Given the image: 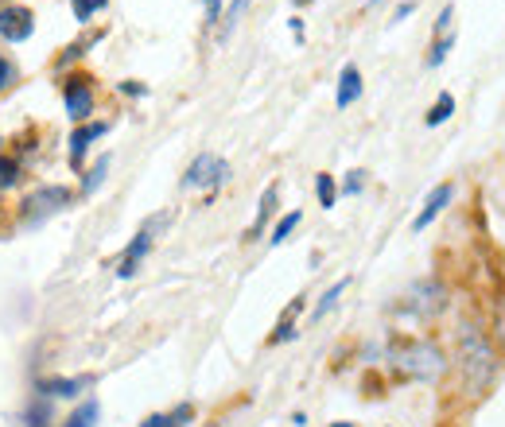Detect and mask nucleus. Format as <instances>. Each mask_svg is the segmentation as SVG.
Here are the masks:
<instances>
[{"mask_svg":"<svg viewBox=\"0 0 505 427\" xmlns=\"http://www.w3.org/2000/svg\"><path fill=\"white\" fill-rule=\"evenodd\" d=\"M393 369L416 381H436L444 373V354H439L432 342H401L393 350Z\"/></svg>","mask_w":505,"mask_h":427,"instance_id":"obj_1","label":"nucleus"},{"mask_svg":"<svg viewBox=\"0 0 505 427\" xmlns=\"http://www.w3.org/2000/svg\"><path fill=\"white\" fill-rule=\"evenodd\" d=\"M67 206H70V190L67 187H39V190H31V195L20 202V218H24L28 230H39L51 214H59Z\"/></svg>","mask_w":505,"mask_h":427,"instance_id":"obj_2","label":"nucleus"},{"mask_svg":"<svg viewBox=\"0 0 505 427\" xmlns=\"http://www.w3.org/2000/svg\"><path fill=\"white\" fill-rule=\"evenodd\" d=\"M459 358H463V369L475 389L490 381L493 373V350H490V338L482 334V330H467L463 334V346H459Z\"/></svg>","mask_w":505,"mask_h":427,"instance_id":"obj_3","label":"nucleus"},{"mask_svg":"<svg viewBox=\"0 0 505 427\" xmlns=\"http://www.w3.org/2000/svg\"><path fill=\"white\" fill-rule=\"evenodd\" d=\"M167 226V214H156V218H148L144 226H141V233H136L133 241H128V249L121 253V261H117V276L121 280H128V276H136V269L144 264V256H148V249H152V241H156V233Z\"/></svg>","mask_w":505,"mask_h":427,"instance_id":"obj_4","label":"nucleus"},{"mask_svg":"<svg viewBox=\"0 0 505 427\" xmlns=\"http://www.w3.org/2000/svg\"><path fill=\"white\" fill-rule=\"evenodd\" d=\"M225 179H230V164H225L222 156H214V152H202L191 159V167H187V175H183V187H191V190H214V187H222Z\"/></svg>","mask_w":505,"mask_h":427,"instance_id":"obj_5","label":"nucleus"},{"mask_svg":"<svg viewBox=\"0 0 505 427\" xmlns=\"http://www.w3.org/2000/svg\"><path fill=\"white\" fill-rule=\"evenodd\" d=\"M62 101H67L70 121L86 125V117L94 113V85H90V78H67V85H62Z\"/></svg>","mask_w":505,"mask_h":427,"instance_id":"obj_6","label":"nucleus"},{"mask_svg":"<svg viewBox=\"0 0 505 427\" xmlns=\"http://www.w3.org/2000/svg\"><path fill=\"white\" fill-rule=\"evenodd\" d=\"M31 31H36V16L20 4H4L0 8V39H12V43H24Z\"/></svg>","mask_w":505,"mask_h":427,"instance_id":"obj_7","label":"nucleus"},{"mask_svg":"<svg viewBox=\"0 0 505 427\" xmlns=\"http://www.w3.org/2000/svg\"><path fill=\"white\" fill-rule=\"evenodd\" d=\"M105 133H110V121H86V125L74 128V133H70V164L82 167L86 152H90V144L98 141V136H105Z\"/></svg>","mask_w":505,"mask_h":427,"instance_id":"obj_8","label":"nucleus"},{"mask_svg":"<svg viewBox=\"0 0 505 427\" xmlns=\"http://www.w3.org/2000/svg\"><path fill=\"white\" fill-rule=\"evenodd\" d=\"M39 397H59V400H74L90 389V377H43L39 384Z\"/></svg>","mask_w":505,"mask_h":427,"instance_id":"obj_9","label":"nucleus"},{"mask_svg":"<svg viewBox=\"0 0 505 427\" xmlns=\"http://www.w3.org/2000/svg\"><path fill=\"white\" fill-rule=\"evenodd\" d=\"M408 307H412L416 315H436L439 307H444V287H439L436 280L416 284L412 292H408Z\"/></svg>","mask_w":505,"mask_h":427,"instance_id":"obj_10","label":"nucleus"},{"mask_svg":"<svg viewBox=\"0 0 505 427\" xmlns=\"http://www.w3.org/2000/svg\"><path fill=\"white\" fill-rule=\"evenodd\" d=\"M451 195H455V187H451V183H439V187L432 190V195H428V202H424V210H420V214H416V222H412V230H416V233H420V230H428V226H432V222L439 218V214H444V206H447V202H451Z\"/></svg>","mask_w":505,"mask_h":427,"instance_id":"obj_11","label":"nucleus"},{"mask_svg":"<svg viewBox=\"0 0 505 427\" xmlns=\"http://www.w3.org/2000/svg\"><path fill=\"white\" fill-rule=\"evenodd\" d=\"M362 98V70L354 67V62H346L338 74V90H335V105L338 109H350L354 101Z\"/></svg>","mask_w":505,"mask_h":427,"instance_id":"obj_12","label":"nucleus"},{"mask_svg":"<svg viewBox=\"0 0 505 427\" xmlns=\"http://www.w3.org/2000/svg\"><path fill=\"white\" fill-rule=\"evenodd\" d=\"M276 195H281L276 187H268L265 195H261V206H257V222L249 226V233H245V241H257V238H261V230L268 226V218H273V210H276Z\"/></svg>","mask_w":505,"mask_h":427,"instance_id":"obj_13","label":"nucleus"},{"mask_svg":"<svg viewBox=\"0 0 505 427\" xmlns=\"http://www.w3.org/2000/svg\"><path fill=\"white\" fill-rule=\"evenodd\" d=\"M110 164H113V159H110V156H102L98 164L86 171V179H82V195H94V190L105 183V175H110Z\"/></svg>","mask_w":505,"mask_h":427,"instance_id":"obj_14","label":"nucleus"},{"mask_svg":"<svg viewBox=\"0 0 505 427\" xmlns=\"http://www.w3.org/2000/svg\"><path fill=\"white\" fill-rule=\"evenodd\" d=\"M451 113H455V98H451V93L444 90V93H439V98H436V105H432V109H428V117H424V121H428V128H436V125H444Z\"/></svg>","mask_w":505,"mask_h":427,"instance_id":"obj_15","label":"nucleus"},{"mask_svg":"<svg viewBox=\"0 0 505 427\" xmlns=\"http://www.w3.org/2000/svg\"><path fill=\"white\" fill-rule=\"evenodd\" d=\"M105 4H110V0H70L74 20H78V24H90L98 12H105Z\"/></svg>","mask_w":505,"mask_h":427,"instance_id":"obj_16","label":"nucleus"},{"mask_svg":"<svg viewBox=\"0 0 505 427\" xmlns=\"http://www.w3.org/2000/svg\"><path fill=\"white\" fill-rule=\"evenodd\" d=\"M299 218H304V214H299V210H292V214H284V218H281V222H276V230H273V238H268V241H273V245H284L288 238H292V230L299 226Z\"/></svg>","mask_w":505,"mask_h":427,"instance_id":"obj_17","label":"nucleus"},{"mask_svg":"<svg viewBox=\"0 0 505 427\" xmlns=\"http://www.w3.org/2000/svg\"><path fill=\"white\" fill-rule=\"evenodd\" d=\"M94 423H98V400H86L62 427H94Z\"/></svg>","mask_w":505,"mask_h":427,"instance_id":"obj_18","label":"nucleus"},{"mask_svg":"<svg viewBox=\"0 0 505 427\" xmlns=\"http://www.w3.org/2000/svg\"><path fill=\"white\" fill-rule=\"evenodd\" d=\"M451 47H455V31H451V36H436L432 51H428V67H439V62L451 55Z\"/></svg>","mask_w":505,"mask_h":427,"instance_id":"obj_19","label":"nucleus"},{"mask_svg":"<svg viewBox=\"0 0 505 427\" xmlns=\"http://www.w3.org/2000/svg\"><path fill=\"white\" fill-rule=\"evenodd\" d=\"M245 8H249V0H230V8L222 12V36H230V31L238 28V20H241Z\"/></svg>","mask_w":505,"mask_h":427,"instance_id":"obj_20","label":"nucleus"},{"mask_svg":"<svg viewBox=\"0 0 505 427\" xmlns=\"http://www.w3.org/2000/svg\"><path fill=\"white\" fill-rule=\"evenodd\" d=\"M315 190H319V202H323V210L335 206V198H338L335 179H330V175H319V179H315Z\"/></svg>","mask_w":505,"mask_h":427,"instance_id":"obj_21","label":"nucleus"},{"mask_svg":"<svg viewBox=\"0 0 505 427\" xmlns=\"http://www.w3.org/2000/svg\"><path fill=\"white\" fill-rule=\"evenodd\" d=\"M346 284H350V280H338L335 287H327V295H323V299H319V303H315V318H323V315L330 311V307L338 303V295L346 292Z\"/></svg>","mask_w":505,"mask_h":427,"instance_id":"obj_22","label":"nucleus"},{"mask_svg":"<svg viewBox=\"0 0 505 427\" xmlns=\"http://www.w3.org/2000/svg\"><path fill=\"white\" fill-rule=\"evenodd\" d=\"M16 179H20V164L12 156H0V190L16 187Z\"/></svg>","mask_w":505,"mask_h":427,"instance_id":"obj_23","label":"nucleus"},{"mask_svg":"<svg viewBox=\"0 0 505 427\" xmlns=\"http://www.w3.org/2000/svg\"><path fill=\"white\" fill-rule=\"evenodd\" d=\"M28 427H47V420H51V412H47V404H31L28 408Z\"/></svg>","mask_w":505,"mask_h":427,"instance_id":"obj_24","label":"nucleus"},{"mask_svg":"<svg viewBox=\"0 0 505 427\" xmlns=\"http://www.w3.org/2000/svg\"><path fill=\"white\" fill-rule=\"evenodd\" d=\"M362 187H365V171H350L346 183H342V190H346V195H362Z\"/></svg>","mask_w":505,"mask_h":427,"instance_id":"obj_25","label":"nucleus"},{"mask_svg":"<svg viewBox=\"0 0 505 427\" xmlns=\"http://www.w3.org/2000/svg\"><path fill=\"white\" fill-rule=\"evenodd\" d=\"M141 427H183L175 415H164V412H156V415H148V420L141 423Z\"/></svg>","mask_w":505,"mask_h":427,"instance_id":"obj_26","label":"nucleus"},{"mask_svg":"<svg viewBox=\"0 0 505 427\" xmlns=\"http://www.w3.org/2000/svg\"><path fill=\"white\" fill-rule=\"evenodd\" d=\"M12 82H16V67H12V62H8L4 55H0V90H8Z\"/></svg>","mask_w":505,"mask_h":427,"instance_id":"obj_27","label":"nucleus"},{"mask_svg":"<svg viewBox=\"0 0 505 427\" xmlns=\"http://www.w3.org/2000/svg\"><path fill=\"white\" fill-rule=\"evenodd\" d=\"M451 20H455V8H444V12H439V20H436V36H451Z\"/></svg>","mask_w":505,"mask_h":427,"instance_id":"obj_28","label":"nucleus"},{"mask_svg":"<svg viewBox=\"0 0 505 427\" xmlns=\"http://www.w3.org/2000/svg\"><path fill=\"white\" fill-rule=\"evenodd\" d=\"M121 93H128V98H144L148 85H141V82H121Z\"/></svg>","mask_w":505,"mask_h":427,"instance_id":"obj_29","label":"nucleus"},{"mask_svg":"<svg viewBox=\"0 0 505 427\" xmlns=\"http://www.w3.org/2000/svg\"><path fill=\"white\" fill-rule=\"evenodd\" d=\"M222 20V0H207V24H218Z\"/></svg>","mask_w":505,"mask_h":427,"instance_id":"obj_30","label":"nucleus"},{"mask_svg":"<svg viewBox=\"0 0 505 427\" xmlns=\"http://www.w3.org/2000/svg\"><path fill=\"white\" fill-rule=\"evenodd\" d=\"M412 12H416V0H404V4L396 8V16H393V20H396V24H401V20H408Z\"/></svg>","mask_w":505,"mask_h":427,"instance_id":"obj_31","label":"nucleus"},{"mask_svg":"<svg viewBox=\"0 0 505 427\" xmlns=\"http://www.w3.org/2000/svg\"><path fill=\"white\" fill-rule=\"evenodd\" d=\"M498 334H501V338H505V315H501V318H498Z\"/></svg>","mask_w":505,"mask_h":427,"instance_id":"obj_32","label":"nucleus"},{"mask_svg":"<svg viewBox=\"0 0 505 427\" xmlns=\"http://www.w3.org/2000/svg\"><path fill=\"white\" fill-rule=\"evenodd\" d=\"M330 427H354V423H346V420H338V423H330Z\"/></svg>","mask_w":505,"mask_h":427,"instance_id":"obj_33","label":"nucleus"},{"mask_svg":"<svg viewBox=\"0 0 505 427\" xmlns=\"http://www.w3.org/2000/svg\"><path fill=\"white\" fill-rule=\"evenodd\" d=\"M296 4H311V0H296Z\"/></svg>","mask_w":505,"mask_h":427,"instance_id":"obj_34","label":"nucleus"},{"mask_svg":"<svg viewBox=\"0 0 505 427\" xmlns=\"http://www.w3.org/2000/svg\"><path fill=\"white\" fill-rule=\"evenodd\" d=\"M365 4H378V0H365Z\"/></svg>","mask_w":505,"mask_h":427,"instance_id":"obj_35","label":"nucleus"},{"mask_svg":"<svg viewBox=\"0 0 505 427\" xmlns=\"http://www.w3.org/2000/svg\"><path fill=\"white\" fill-rule=\"evenodd\" d=\"M0 144H4V141H0ZM0 156H4V148H0Z\"/></svg>","mask_w":505,"mask_h":427,"instance_id":"obj_36","label":"nucleus"}]
</instances>
